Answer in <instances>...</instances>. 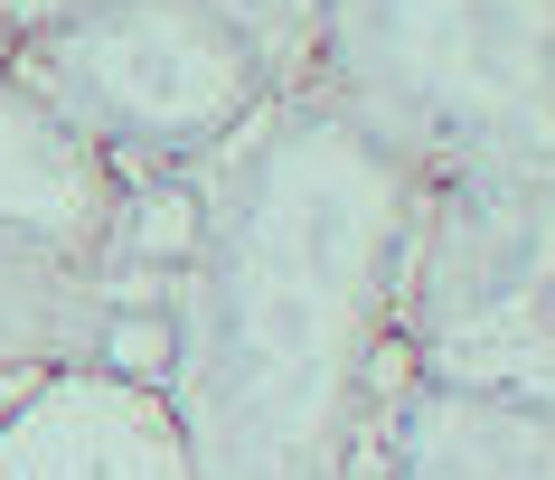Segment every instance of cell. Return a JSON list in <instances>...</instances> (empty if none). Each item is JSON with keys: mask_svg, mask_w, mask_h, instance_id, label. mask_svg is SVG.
Wrapping results in <instances>:
<instances>
[{"mask_svg": "<svg viewBox=\"0 0 555 480\" xmlns=\"http://www.w3.org/2000/svg\"><path fill=\"white\" fill-rule=\"evenodd\" d=\"M414 160L330 86H283L198 160L170 415L198 480H349L414 245Z\"/></svg>", "mask_w": 555, "mask_h": 480, "instance_id": "cell-1", "label": "cell"}, {"mask_svg": "<svg viewBox=\"0 0 555 480\" xmlns=\"http://www.w3.org/2000/svg\"><path fill=\"white\" fill-rule=\"evenodd\" d=\"M301 86L367 114L424 180H555V0H339Z\"/></svg>", "mask_w": 555, "mask_h": 480, "instance_id": "cell-2", "label": "cell"}, {"mask_svg": "<svg viewBox=\"0 0 555 480\" xmlns=\"http://www.w3.org/2000/svg\"><path fill=\"white\" fill-rule=\"evenodd\" d=\"M0 57L20 66L122 180L198 170L283 94V66L217 0H76L20 29Z\"/></svg>", "mask_w": 555, "mask_h": 480, "instance_id": "cell-3", "label": "cell"}, {"mask_svg": "<svg viewBox=\"0 0 555 480\" xmlns=\"http://www.w3.org/2000/svg\"><path fill=\"white\" fill-rule=\"evenodd\" d=\"M555 480V387L414 367L377 387L349 480Z\"/></svg>", "mask_w": 555, "mask_h": 480, "instance_id": "cell-4", "label": "cell"}, {"mask_svg": "<svg viewBox=\"0 0 555 480\" xmlns=\"http://www.w3.org/2000/svg\"><path fill=\"white\" fill-rule=\"evenodd\" d=\"M122 170L0 57V264L104 273L122 226Z\"/></svg>", "mask_w": 555, "mask_h": 480, "instance_id": "cell-5", "label": "cell"}, {"mask_svg": "<svg viewBox=\"0 0 555 480\" xmlns=\"http://www.w3.org/2000/svg\"><path fill=\"white\" fill-rule=\"evenodd\" d=\"M0 480H198L160 387H132L94 359L38 367L0 405Z\"/></svg>", "mask_w": 555, "mask_h": 480, "instance_id": "cell-6", "label": "cell"}, {"mask_svg": "<svg viewBox=\"0 0 555 480\" xmlns=\"http://www.w3.org/2000/svg\"><path fill=\"white\" fill-rule=\"evenodd\" d=\"M235 29L255 38L263 57L283 66V86H301L311 76V57H321V29L339 20V0H217Z\"/></svg>", "mask_w": 555, "mask_h": 480, "instance_id": "cell-7", "label": "cell"}, {"mask_svg": "<svg viewBox=\"0 0 555 480\" xmlns=\"http://www.w3.org/2000/svg\"><path fill=\"white\" fill-rule=\"evenodd\" d=\"M57 10H76V0H0V29L20 38V29H38V20H57Z\"/></svg>", "mask_w": 555, "mask_h": 480, "instance_id": "cell-8", "label": "cell"}, {"mask_svg": "<svg viewBox=\"0 0 555 480\" xmlns=\"http://www.w3.org/2000/svg\"><path fill=\"white\" fill-rule=\"evenodd\" d=\"M0 48H10V29H0Z\"/></svg>", "mask_w": 555, "mask_h": 480, "instance_id": "cell-9", "label": "cell"}]
</instances>
